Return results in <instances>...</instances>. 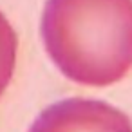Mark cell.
<instances>
[{"instance_id":"1","label":"cell","mask_w":132,"mask_h":132,"mask_svg":"<svg viewBox=\"0 0 132 132\" xmlns=\"http://www.w3.org/2000/svg\"><path fill=\"white\" fill-rule=\"evenodd\" d=\"M45 51L69 80L105 87L132 69V0H47Z\"/></svg>"},{"instance_id":"2","label":"cell","mask_w":132,"mask_h":132,"mask_svg":"<svg viewBox=\"0 0 132 132\" xmlns=\"http://www.w3.org/2000/svg\"><path fill=\"white\" fill-rule=\"evenodd\" d=\"M29 132H132V123L105 101L69 98L42 110Z\"/></svg>"},{"instance_id":"3","label":"cell","mask_w":132,"mask_h":132,"mask_svg":"<svg viewBox=\"0 0 132 132\" xmlns=\"http://www.w3.org/2000/svg\"><path fill=\"white\" fill-rule=\"evenodd\" d=\"M16 33L4 13L0 11V96L11 81L16 62Z\"/></svg>"}]
</instances>
